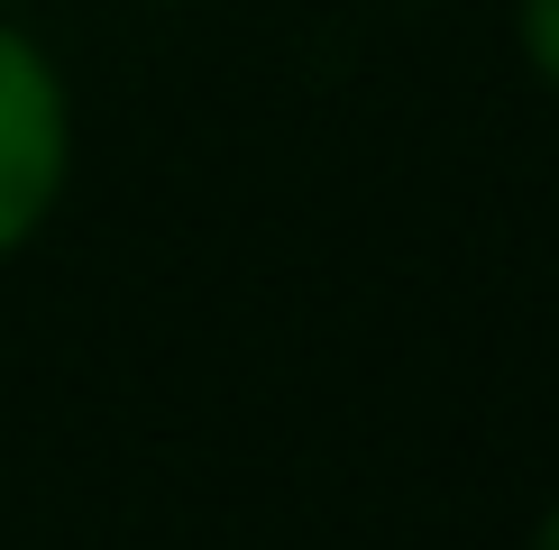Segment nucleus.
<instances>
[{
  "label": "nucleus",
  "mask_w": 559,
  "mask_h": 550,
  "mask_svg": "<svg viewBox=\"0 0 559 550\" xmlns=\"http://www.w3.org/2000/svg\"><path fill=\"white\" fill-rule=\"evenodd\" d=\"M74 156H83V129H74V83H64L56 46L0 10V266L28 258L56 229L64 193H74Z\"/></svg>",
  "instance_id": "obj_1"
},
{
  "label": "nucleus",
  "mask_w": 559,
  "mask_h": 550,
  "mask_svg": "<svg viewBox=\"0 0 559 550\" xmlns=\"http://www.w3.org/2000/svg\"><path fill=\"white\" fill-rule=\"evenodd\" d=\"M514 56H523V74L559 101V0H514Z\"/></svg>",
  "instance_id": "obj_2"
},
{
  "label": "nucleus",
  "mask_w": 559,
  "mask_h": 550,
  "mask_svg": "<svg viewBox=\"0 0 559 550\" xmlns=\"http://www.w3.org/2000/svg\"><path fill=\"white\" fill-rule=\"evenodd\" d=\"M523 550H559V495L532 514V533H523Z\"/></svg>",
  "instance_id": "obj_3"
},
{
  "label": "nucleus",
  "mask_w": 559,
  "mask_h": 550,
  "mask_svg": "<svg viewBox=\"0 0 559 550\" xmlns=\"http://www.w3.org/2000/svg\"><path fill=\"white\" fill-rule=\"evenodd\" d=\"M147 10H202V0H147Z\"/></svg>",
  "instance_id": "obj_4"
}]
</instances>
